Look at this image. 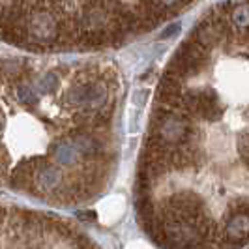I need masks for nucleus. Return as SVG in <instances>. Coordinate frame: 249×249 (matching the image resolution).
I'll use <instances>...</instances> for the list:
<instances>
[{
    "mask_svg": "<svg viewBox=\"0 0 249 249\" xmlns=\"http://www.w3.org/2000/svg\"><path fill=\"white\" fill-rule=\"evenodd\" d=\"M133 206L161 249L249 246V2L212 6L165 66Z\"/></svg>",
    "mask_w": 249,
    "mask_h": 249,
    "instance_id": "f257e3e1",
    "label": "nucleus"
},
{
    "mask_svg": "<svg viewBox=\"0 0 249 249\" xmlns=\"http://www.w3.org/2000/svg\"><path fill=\"white\" fill-rule=\"evenodd\" d=\"M186 2H0V37L36 53L114 49L163 26Z\"/></svg>",
    "mask_w": 249,
    "mask_h": 249,
    "instance_id": "f03ea898",
    "label": "nucleus"
}]
</instances>
